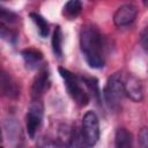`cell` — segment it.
Returning a JSON list of instances; mask_svg holds the SVG:
<instances>
[{
  "label": "cell",
  "mask_w": 148,
  "mask_h": 148,
  "mask_svg": "<svg viewBox=\"0 0 148 148\" xmlns=\"http://www.w3.org/2000/svg\"><path fill=\"white\" fill-rule=\"evenodd\" d=\"M80 46L87 64L91 68L98 69L104 66V38L95 25L87 24L82 27L80 32Z\"/></svg>",
  "instance_id": "obj_1"
},
{
  "label": "cell",
  "mask_w": 148,
  "mask_h": 148,
  "mask_svg": "<svg viewBox=\"0 0 148 148\" xmlns=\"http://www.w3.org/2000/svg\"><path fill=\"white\" fill-rule=\"evenodd\" d=\"M60 76L64 79L67 92L69 94V96L74 99V102L79 105V106H86L89 103L90 96L88 94V91L83 88V82L81 77H77L75 74H73L72 72H69L68 69L64 68V67H59L58 68Z\"/></svg>",
  "instance_id": "obj_2"
},
{
  "label": "cell",
  "mask_w": 148,
  "mask_h": 148,
  "mask_svg": "<svg viewBox=\"0 0 148 148\" xmlns=\"http://www.w3.org/2000/svg\"><path fill=\"white\" fill-rule=\"evenodd\" d=\"M103 96H104V102L110 110L112 111L119 110L121 101L125 96L124 80L120 73H114L108 79L103 90Z\"/></svg>",
  "instance_id": "obj_3"
},
{
  "label": "cell",
  "mask_w": 148,
  "mask_h": 148,
  "mask_svg": "<svg viewBox=\"0 0 148 148\" xmlns=\"http://www.w3.org/2000/svg\"><path fill=\"white\" fill-rule=\"evenodd\" d=\"M81 135H82V141L84 146L92 147L97 143L101 135V130H99L98 117L94 111H88L83 116Z\"/></svg>",
  "instance_id": "obj_4"
},
{
  "label": "cell",
  "mask_w": 148,
  "mask_h": 148,
  "mask_svg": "<svg viewBox=\"0 0 148 148\" xmlns=\"http://www.w3.org/2000/svg\"><path fill=\"white\" fill-rule=\"evenodd\" d=\"M44 108L40 102V99H34L29 111L25 116V125H27V132L31 139L35 138L37 130L39 128L42 120H43V112Z\"/></svg>",
  "instance_id": "obj_5"
},
{
  "label": "cell",
  "mask_w": 148,
  "mask_h": 148,
  "mask_svg": "<svg viewBox=\"0 0 148 148\" xmlns=\"http://www.w3.org/2000/svg\"><path fill=\"white\" fill-rule=\"evenodd\" d=\"M51 86L50 74L46 68H43L35 76L32 87H31V96L32 99H40V97L49 90Z\"/></svg>",
  "instance_id": "obj_6"
},
{
  "label": "cell",
  "mask_w": 148,
  "mask_h": 148,
  "mask_svg": "<svg viewBox=\"0 0 148 148\" xmlns=\"http://www.w3.org/2000/svg\"><path fill=\"white\" fill-rule=\"evenodd\" d=\"M136 15H138V8L134 5L126 3L120 6L116 10L113 15V22L117 27H125L134 22Z\"/></svg>",
  "instance_id": "obj_7"
},
{
  "label": "cell",
  "mask_w": 148,
  "mask_h": 148,
  "mask_svg": "<svg viewBox=\"0 0 148 148\" xmlns=\"http://www.w3.org/2000/svg\"><path fill=\"white\" fill-rule=\"evenodd\" d=\"M124 91H125V95H127L134 102H142L143 99L142 83L136 76L132 74H130L124 81Z\"/></svg>",
  "instance_id": "obj_8"
},
{
  "label": "cell",
  "mask_w": 148,
  "mask_h": 148,
  "mask_svg": "<svg viewBox=\"0 0 148 148\" xmlns=\"http://www.w3.org/2000/svg\"><path fill=\"white\" fill-rule=\"evenodd\" d=\"M0 92L12 98H15L20 95L17 83L6 73H0Z\"/></svg>",
  "instance_id": "obj_9"
},
{
  "label": "cell",
  "mask_w": 148,
  "mask_h": 148,
  "mask_svg": "<svg viewBox=\"0 0 148 148\" xmlns=\"http://www.w3.org/2000/svg\"><path fill=\"white\" fill-rule=\"evenodd\" d=\"M21 54L25 62V66L30 69L39 67L40 62L43 61V53L36 49H25L21 52Z\"/></svg>",
  "instance_id": "obj_10"
},
{
  "label": "cell",
  "mask_w": 148,
  "mask_h": 148,
  "mask_svg": "<svg viewBox=\"0 0 148 148\" xmlns=\"http://www.w3.org/2000/svg\"><path fill=\"white\" fill-rule=\"evenodd\" d=\"M114 145L117 148H131L133 146V135L126 128H118L114 135Z\"/></svg>",
  "instance_id": "obj_11"
},
{
  "label": "cell",
  "mask_w": 148,
  "mask_h": 148,
  "mask_svg": "<svg viewBox=\"0 0 148 148\" xmlns=\"http://www.w3.org/2000/svg\"><path fill=\"white\" fill-rule=\"evenodd\" d=\"M82 10V3L81 0H68L64 8H62V15L68 20H75Z\"/></svg>",
  "instance_id": "obj_12"
},
{
  "label": "cell",
  "mask_w": 148,
  "mask_h": 148,
  "mask_svg": "<svg viewBox=\"0 0 148 148\" xmlns=\"http://www.w3.org/2000/svg\"><path fill=\"white\" fill-rule=\"evenodd\" d=\"M30 18L32 20V22L36 24L37 29H38V34L40 37L45 38L47 37L49 32H50V25L47 23V21L38 13H30Z\"/></svg>",
  "instance_id": "obj_13"
},
{
  "label": "cell",
  "mask_w": 148,
  "mask_h": 148,
  "mask_svg": "<svg viewBox=\"0 0 148 148\" xmlns=\"http://www.w3.org/2000/svg\"><path fill=\"white\" fill-rule=\"evenodd\" d=\"M52 50L58 59L62 58V31L59 25L56 27L52 35Z\"/></svg>",
  "instance_id": "obj_14"
},
{
  "label": "cell",
  "mask_w": 148,
  "mask_h": 148,
  "mask_svg": "<svg viewBox=\"0 0 148 148\" xmlns=\"http://www.w3.org/2000/svg\"><path fill=\"white\" fill-rule=\"evenodd\" d=\"M83 84L88 88V94L92 96V98L99 103L101 102V91L98 88V81L95 77H81Z\"/></svg>",
  "instance_id": "obj_15"
},
{
  "label": "cell",
  "mask_w": 148,
  "mask_h": 148,
  "mask_svg": "<svg viewBox=\"0 0 148 148\" xmlns=\"http://www.w3.org/2000/svg\"><path fill=\"white\" fill-rule=\"evenodd\" d=\"M0 38L5 39L12 44H15V42L17 39V35L15 31L9 29L2 21H0Z\"/></svg>",
  "instance_id": "obj_16"
},
{
  "label": "cell",
  "mask_w": 148,
  "mask_h": 148,
  "mask_svg": "<svg viewBox=\"0 0 148 148\" xmlns=\"http://www.w3.org/2000/svg\"><path fill=\"white\" fill-rule=\"evenodd\" d=\"M0 21L7 23H15L18 21V15L13 10L0 6Z\"/></svg>",
  "instance_id": "obj_17"
},
{
  "label": "cell",
  "mask_w": 148,
  "mask_h": 148,
  "mask_svg": "<svg viewBox=\"0 0 148 148\" xmlns=\"http://www.w3.org/2000/svg\"><path fill=\"white\" fill-rule=\"evenodd\" d=\"M139 143L142 148H146L148 146V130H147V127L141 128V131L139 132Z\"/></svg>",
  "instance_id": "obj_18"
},
{
  "label": "cell",
  "mask_w": 148,
  "mask_h": 148,
  "mask_svg": "<svg viewBox=\"0 0 148 148\" xmlns=\"http://www.w3.org/2000/svg\"><path fill=\"white\" fill-rule=\"evenodd\" d=\"M146 40H147V29H145L142 31V35H141V43H142V46L145 50L147 49V42Z\"/></svg>",
  "instance_id": "obj_19"
},
{
  "label": "cell",
  "mask_w": 148,
  "mask_h": 148,
  "mask_svg": "<svg viewBox=\"0 0 148 148\" xmlns=\"http://www.w3.org/2000/svg\"><path fill=\"white\" fill-rule=\"evenodd\" d=\"M0 146H2V135H1V131H0Z\"/></svg>",
  "instance_id": "obj_20"
},
{
  "label": "cell",
  "mask_w": 148,
  "mask_h": 148,
  "mask_svg": "<svg viewBox=\"0 0 148 148\" xmlns=\"http://www.w3.org/2000/svg\"><path fill=\"white\" fill-rule=\"evenodd\" d=\"M142 1H143V3H145V5H147V0H142Z\"/></svg>",
  "instance_id": "obj_21"
}]
</instances>
